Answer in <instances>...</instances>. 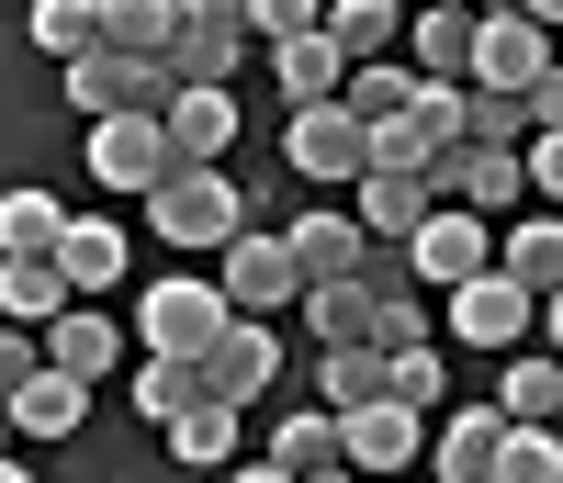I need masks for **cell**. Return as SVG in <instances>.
I'll return each instance as SVG.
<instances>
[{
    "label": "cell",
    "instance_id": "7bdbcfd3",
    "mask_svg": "<svg viewBox=\"0 0 563 483\" xmlns=\"http://www.w3.org/2000/svg\"><path fill=\"white\" fill-rule=\"evenodd\" d=\"M530 124H541V135H563V57H552V79L530 90Z\"/></svg>",
    "mask_w": 563,
    "mask_h": 483
},
{
    "label": "cell",
    "instance_id": "8992f818",
    "mask_svg": "<svg viewBox=\"0 0 563 483\" xmlns=\"http://www.w3.org/2000/svg\"><path fill=\"white\" fill-rule=\"evenodd\" d=\"M169 169H180V147H169V124H158V113H113V124H90V180H102V191L147 203Z\"/></svg>",
    "mask_w": 563,
    "mask_h": 483
},
{
    "label": "cell",
    "instance_id": "2e32d148",
    "mask_svg": "<svg viewBox=\"0 0 563 483\" xmlns=\"http://www.w3.org/2000/svg\"><path fill=\"white\" fill-rule=\"evenodd\" d=\"M169 147H180V169H214L225 147H238V90H169Z\"/></svg>",
    "mask_w": 563,
    "mask_h": 483
},
{
    "label": "cell",
    "instance_id": "5b68a950",
    "mask_svg": "<svg viewBox=\"0 0 563 483\" xmlns=\"http://www.w3.org/2000/svg\"><path fill=\"white\" fill-rule=\"evenodd\" d=\"M214 281H225V304L260 315V326H271L282 304H305V259H294V236H282V225H249L238 248H225V270H214Z\"/></svg>",
    "mask_w": 563,
    "mask_h": 483
},
{
    "label": "cell",
    "instance_id": "f35d334b",
    "mask_svg": "<svg viewBox=\"0 0 563 483\" xmlns=\"http://www.w3.org/2000/svg\"><path fill=\"white\" fill-rule=\"evenodd\" d=\"M249 34H260V45H294V34H327V0H249Z\"/></svg>",
    "mask_w": 563,
    "mask_h": 483
},
{
    "label": "cell",
    "instance_id": "4316f807",
    "mask_svg": "<svg viewBox=\"0 0 563 483\" xmlns=\"http://www.w3.org/2000/svg\"><path fill=\"white\" fill-rule=\"evenodd\" d=\"M79 416H90V382H68V371H34L23 394H12L23 439H79Z\"/></svg>",
    "mask_w": 563,
    "mask_h": 483
},
{
    "label": "cell",
    "instance_id": "9a60e30c",
    "mask_svg": "<svg viewBox=\"0 0 563 483\" xmlns=\"http://www.w3.org/2000/svg\"><path fill=\"white\" fill-rule=\"evenodd\" d=\"M282 236H294V259H305V293H327V281H361V270H372L361 214H294Z\"/></svg>",
    "mask_w": 563,
    "mask_h": 483
},
{
    "label": "cell",
    "instance_id": "603a6c76",
    "mask_svg": "<svg viewBox=\"0 0 563 483\" xmlns=\"http://www.w3.org/2000/svg\"><path fill=\"white\" fill-rule=\"evenodd\" d=\"M271 79H282V102H339V90H350V57H339V45H327V34H294V45H271Z\"/></svg>",
    "mask_w": 563,
    "mask_h": 483
},
{
    "label": "cell",
    "instance_id": "e0dca14e",
    "mask_svg": "<svg viewBox=\"0 0 563 483\" xmlns=\"http://www.w3.org/2000/svg\"><path fill=\"white\" fill-rule=\"evenodd\" d=\"M350 214H361V236H372V248H417V225H429L440 203H429V180H395V169H372V180L350 191Z\"/></svg>",
    "mask_w": 563,
    "mask_h": 483
},
{
    "label": "cell",
    "instance_id": "ee69618b",
    "mask_svg": "<svg viewBox=\"0 0 563 483\" xmlns=\"http://www.w3.org/2000/svg\"><path fill=\"white\" fill-rule=\"evenodd\" d=\"M225 483H294V472H282V461H238V472H225Z\"/></svg>",
    "mask_w": 563,
    "mask_h": 483
},
{
    "label": "cell",
    "instance_id": "277c9868",
    "mask_svg": "<svg viewBox=\"0 0 563 483\" xmlns=\"http://www.w3.org/2000/svg\"><path fill=\"white\" fill-rule=\"evenodd\" d=\"M169 57H113V45H90L68 68V113L79 124H113V113H169Z\"/></svg>",
    "mask_w": 563,
    "mask_h": 483
},
{
    "label": "cell",
    "instance_id": "c3c4849f",
    "mask_svg": "<svg viewBox=\"0 0 563 483\" xmlns=\"http://www.w3.org/2000/svg\"><path fill=\"white\" fill-rule=\"evenodd\" d=\"M0 483H34V472H23V461H0Z\"/></svg>",
    "mask_w": 563,
    "mask_h": 483
},
{
    "label": "cell",
    "instance_id": "6da1fadb",
    "mask_svg": "<svg viewBox=\"0 0 563 483\" xmlns=\"http://www.w3.org/2000/svg\"><path fill=\"white\" fill-rule=\"evenodd\" d=\"M147 214H158L169 248H214V259H225V248L249 236V214H260V203H249L225 169H169V180L147 191Z\"/></svg>",
    "mask_w": 563,
    "mask_h": 483
},
{
    "label": "cell",
    "instance_id": "4dcf8cb0",
    "mask_svg": "<svg viewBox=\"0 0 563 483\" xmlns=\"http://www.w3.org/2000/svg\"><path fill=\"white\" fill-rule=\"evenodd\" d=\"M203 394H214L203 360H147V371H135V416H147V427H180Z\"/></svg>",
    "mask_w": 563,
    "mask_h": 483
},
{
    "label": "cell",
    "instance_id": "e575fe53",
    "mask_svg": "<svg viewBox=\"0 0 563 483\" xmlns=\"http://www.w3.org/2000/svg\"><path fill=\"white\" fill-rule=\"evenodd\" d=\"M530 102L519 90H462V147H530Z\"/></svg>",
    "mask_w": 563,
    "mask_h": 483
},
{
    "label": "cell",
    "instance_id": "ac0fdd59",
    "mask_svg": "<svg viewBox=\"0 0 563 483\" xmlns=\"http://www.w3.org/2000/svg\"><path fill=\"white\" fill-rule=\"evenodd\" d=\"M57 270H68V293H79V304H102L113 281H124V225H113V214H68Z\"/></svg>",
    "mask_w": 563,
    "mask_h": 483
},
{
    "label": "cell",
    "instance_id": "681fc988",
    "mask_svg": "<svg viewBox=\"0 0 563 483\" xmlns=\"http://www.w3.org/2000/svg\"><path fill=\"white\" fill-rule=\"evenodd\" d=\"M451 12H485V0H451Z\"/></svg>",
    "mask_w": 563,
    "mask_h": 483
},
{
    "label": "cell",
    "instance_id": "83f0119b",
    "mask_svg": "<svg viewBox=\"0 0 563 483\" xmlns=\"http://www.w3.org/2000/svg\"><path fill=\"white\" fill-rule=\"evenodd\" d=\"M260 461H282V472H339V416H327V405H294V416H271V450Z\"/></svg>",
    "mask_w": 563,
    "mask_h": 483
},
{
    "label": "cell",
    "instance_id": "7a4b0ae2",
    "mask_svg": "<svg viewBox=\"0 0 563 483\" xmlns=\"http://www.w3.org/2000/svg\"><path fill=\"white\" fill-rule=\"evenodd\" d=\"M238 326V304H225V281H147L135 293V337H147V360H214V337Z\"/></svg>",
    "mask_w": 563,
    "mask_h": 483
},
{
    "label": "cell",
    "instance_id": "7dc6e473",
    "mask_svg": "<svg viewBox=\"0 0 563 483\" xmlns=\"http://www.w3.org/2000/svg\"><path fill=\"white\" fill-rule=\"evenodd\" d=\"M0 439H23V427H12V405H0ZM0 461H12V450H0Z\"/></svg>",
    "mask_w": 563,
    "mask_h": 483
},
{
    "label": "cell",
    "instance_id": "f1b7e54d",
    "mask_svg": "<svg viewBox=\"0 0 563 483\" xmlns=\"http://www.w3.org/2000/svg\"><path fill=\"white\" fill-rule=\"evenodd\" d=\"M496 416H507V427H552V416H563V360H552V349H541V360H519V349H507Z\"/></svg>",
    "mask_w": 563,
    "mask_h": 483
},
{
    "label": "cell",
    "instance_id": "ab89813d",
    "mask_svg": "<svg viewBox=\"0 0 563 483\" xmlns=\"http://www.w3.org/2000/svg\"><path fill=\"white\" fill-rule=\"evenodd\" d=\"M34 371H45V337H34V326H0V405H12Z\"/></svg>",
    "mask_w": 563,
    "mask_h": 483
},
{
    "label": "cell",
    "instance_id": "44dd1931",
    "mask_svg": "<svg viewBox=\"0 0 563 483\" xmlns=\"http://www.w3.org/2000/svg\"><path fill=\"white\" fill-rule=\"evenodd\" d=\"M68 304H79V293H68L57 259H0V326H34V337H45Z\"/></svg>",
    "mask_w": 563,
    "mask_h": 483
},
{
    "label": "cell",
    "instance_id": "d6a6232c",
    "mask_svg": "<svg viewBox=\"0 0 563 483\" xmlns=\"http://www.w3.org/2000/svg\"><path fill=\"white\" fill-rule=\"evenodd\" d=\"M417 90H429V79H417L406 57H372V68H350V90H339V102H350L361 124H395V113H417Z\"/></svg>",
    "mask_w": 563,
    "mask_h": 483
},
{
    "label": "cell",
    "instance_id": "cb8c5ba5",
    "mask_svg": "<svg viewBox=\"0 0 563 483\" xmlns=\"http://www.w3.org/2000/svg\"><path fill=\"white\" fill-rule=\"evenodd\" d=\"M327 45H339L350 68L395 57V45H406V0H327Z\"/></svg>",
    "mask_w": 563,
    "mask_h": 483
},
{
    "label": "cell",
    "instance_id": "5bb4252c",
    "mask_svg": "<svg viewBox=\"0 0 563 483\" xmlns=\"http://www.w3.org/2000/svg\"><path fill=\"white\" fill-rule=\"evenodd\" d=\"M203 382H214V394H225V405H260V394H271V382H282V337H271L260 315H238V326H225V337H214V360H203Z\"/></svg>",
    "mask_w": 563,
    "mask_h": 483
},
{
    "label": "cell",
    "instance_id": "52a82bcc",
    "mask_svg": "<svg viewBox=\"0 0 563 483\" xmlns=\"http://www.w3.org/2000/svg\"><path fill=\"white\" fill-rule=\"evenodd\" d=\"M552 79V34L519 12V0H485V34H474V90H530Z\"/></svg>",
    "mask_w": 563,
    "mask_h": 483
},
{
    "label": "cell",
    "instance_id": "b9f144b4",
    "mask_svg": "<svg viewBox=\"0 0 563 483\" xmlns=\"http://www.w3.org/2000/svg\"><path fill=\"white\" fill-rule=\"evenodd\" d=\"M530 203H563V135H530Z\"/></svg>",
    "mask_w": 563,
    "mask_h": 483
},
{
    "label": "cell",
    "instance_id": "8d00e7d4",
    "mask_svg": "<svg viewBox=\"0 0 563 483\" xmlns=\"http://www.w3.org/2000/svg\"><path fill=\"white\" fill-rule=\"evenodd\" d=\"M496 483H563V427H507Z\"/></svg>",
    "mask_w": 563,
    "mask_h": 483
},
{
    "label": "cell",
    "instance_id": "484cf974",
    "mask_svg": "<svg viewBox=\"0 0 563 483\" xmlns=\"http://www.w3.org/2000/svg\"><path fill=\"white\" fill-rule=\"evenodd\" d=\"M57 236H68V203L57 191H0V259H57Z\"/></svg>",
    "mask_w": 563,
    "mask_h": 483
},
{
    "label": "cell",
    "instance_id": "7402d4cb",
    "mask_svg": "<svg viewBox=\"0 0 563 483\" xmlns=\"http://www.w3.org/2000/svg\"><path fill=\"white\" fill-rule=\"evenodd\" d=\"M238 427H249V405H225V394H203L180 427H158L169 439V461H192V472H238Z\"/></svg>",
    "mask_w": 563,
    "mask_h": 483
},
{
    "label": "cell",
    "instance_id": "f546056e",
    "mask_svg": "<svg viewBox=\"0 0 563 483\" xmlns=\"http://www.w3.org/2000/svg\"><path fill=\"white\" fill-rule=\"evenodd\" d=\"M102 45L113 57H169L180 45V0H102Z\"/></svg>",
    "mask_w": 563,
    "mask_h": 483
},
{
    "label": "cell",
    "instance_id": "9c48e42d",
    "mask_svg": "<svg viewBox=\"0 0 563 483\" xmlns=\"http://www.w3.org/2000/svg\"><path fill=\"white\" fill-rule=\"evenodd\" d=\"M339 461L361 472V483H395L406 461H429V416H417V405H361V416H339Z\"/></svg>",
    "mask_w": 563,
    "mask_h": 483
},
{
    "label": "cell",
    "instance_id": "f6af8a7d",
    "mask_svg": "<svg viewBox=\"0 0 563 483\" xmlns=\"http://www.w3.org/2000/svg\"><path fill=\"white\" fill-rule=\"evenodd\" d=\"M519 12H530V23H541V34H563V0H519Z\"/></svg>",
    "mask_w": 563,
    "mask_h": 483
},
{
    "label": "cell",
    "instance_id": "ffe728a7",
    "mask_svg": "<svg viewBox=\"0 0 563 483\" xmlns=\"http://www.w3.org/2000/svg\"><path fill=\"white\" fill-rule=\"evenodd\" d=\"M395 394V349H327L316 360V405L327 416H361V405H384Z\"/></svg>",
    "mask_w": 563,
    "mask_h": 483
},
{
    "label": "cell",
    "instance_id": "7c38bea8",
    "mask_svg": "<svg viewBox=\"0 0 563 483\" xmlns=\"http://www.w3.org/2000/svg\"><path fill=\"white\" fill-rule=\"evenodd\" d=\"M496 450H507L496 394H485V405H451V416L429 427V472H440V483H496Z\"/></svg>",
    "mask_w": 563,
    "mask_h": 483
},
{
    "label": "cell",
    "instance_id": "1f68e13d",
    "mask_svg": "<svg viewBox=\"0 0 563 483\" xmlns=\"http://www.w3.org/2000/svg\"><path fill=\"white\" fill-rule=\"evenodd\" d=\"M305 326H316V349H372V281H327V293H305Z\"/></svg>",
    "mask_w": 563,
    "mask_h": 483
},
{
    "label": "cell",
    "instance_id": "d6986e66",
    "mask_svg": "<svg viewBox=\"0 0 563 483\" xmlns=\"http://www.w3.org/2000/svg\"><path fill=\"white\" fill-rule=\"evenodd\" d=\"M496 270L519 281V293H563V214H507V236H496Z\"/></svg>",
    "mask_w": 563,
    "mask_h": 483
},
{
    "label": "cell",
    "instance_id": "3957f363",
    "mask_svg": "<svg viewBox=\"0 0 563 483\" xmlns=\"http://www.w3.org/2000/svg\"><path fill=\"white\" fill-rule=\"evenodd\" d=\"M282 158H294V180H316V191H361L372 180V124L350 102H305L282 124Z\"/></svg>",
    "mask_w": 563,
    "mask_h": 483
},
{
    "label": "cell",
    "instance_id": "d4e9b609",
    "mask_svg": "<svg viewBox=\"0 0 563 483\" xmlns=\"http://www.w3.org/2000/svg\"><path fill=\"white\" fill-rule=\"evenodd\" d=\"M530 203V147H474V158H462V214H519Z\"/></svg>",
    "mask_w": 563,
    "mask_h": 483
},
{
    "label": "cell",
    "instance_id": "d590c367",
    "mask_svg": "<svg viewBox=\"0 0 563 483\" xmlns=\"http://www.w3.org/2000/svg\"><path fill=\"white\" fill-rule=\"evenodd\" d=\"M238 57H249V34H180V45H169V79H180V90H225Z\"/></svg>",
    "mask_w": 563,
    "mask_h": 483
},
{
    "label": "cell",
    "instance_id": "bcb514c9",
    "mask_svg": "<svg viewBox=\"0 0 563 483\" xmlns=\"http://www.w3.org/2000/svg\"><path fill=\"white\" fill-rule=\"evenodd\" d=\"M541 337H552V360H563V293H552V304H541Z\"/></svg>",
    "mask_w": 563,
    "mask_h": 483
},
{
    "label": "cell",
    "instance_id": "74e56055",
    "mask_svg": "<svg viewBox=\"0 0 563 483\" xmlns=\"http://www.w3.org/2000/svg\"><path fill=\"white\" fill-rule=\"evenodd\" d=\"M395 405L451 416V371H440V349H395Z\"/></svg>",
    "mask_w": 563,
    "mask_h": 483
},
{
    "label": "cell",
    "instance_id": "4fadbf2b",
    "mask_svg": "<svg viewBox=\"0 0 563 483\" xmlns=\"http://www.w3.org/2000/svg\"><path fill=\"white\" fill-rule=\"evenodd\" d=\"M113 360H124V326H113L102 304H68L57 326H45V371L90 382V394H102V382H113Z\"/></svg>",
    "mask_w": 563,
    "mask_h": 483
},
{
    "label": "cell",
    "instance_id": "60d3db41",
    "mask_svg": "<svg viewBox=\"0 0 563 483\" xmlns=\"http://www.w3.org/2000/svg\"><path fill=\"white\" fill-rule=\"evenodd\" d=\"M180 34H249V0H180Z\"/></svg>",
    "mask_w": 563,
    "mask_h": 483
},
{
    "label": "cell",
    "instance_id": "8fae6325",
    "mask_svg": "<svg viewBox=\"0 0 563 483\" xmlns=\"http://www.w3.org/2000/svg\"><path fill=\"white\" fill-rule=\"evenodd\" d=\"M440 304H451V337H462V349H519V337H530V315H541V293H519L507 270L462 281V293H440Z\"/></svg>",
    "mask_w": 563,
    "mask_h": 483
},
{
    "label": "cell",
    "instance_id": "836d02e7",
    "mask_svg": "<svg viewBox=\"0 0 563 483\" xmlns=\"http://www.w3.org/2000/svg\"><path fill=\"white\" fill-rule=\"evenodd\" d=\"M23 34H34L57 68H79L90 45H102V0H34V23H23Z\"/></svg>",
    "mask_w": 563,
    "mask_h": 483
},
{
    "label": "cell",
    "instance_id": "30bf717a",
    "mask_svg": "<svg viewBox=\"0 0 563 483\" xmlns=\"http://www.w3.org/2000/svg\"><path fill=\"white\" fill-rule=\"evenodd\" d=\"M474 34H485V12L417 0V12H406V68H417V79H440V90H474Z\"/></svg>",
    "mask_w": 563,
    "mask_h": 483
},
{
    "label": "cell",
    "instance_id": "ba28073f",
    "mask_svg": "<svg viewBox=\"0 0 563 483\" xmlns=\"http://www.w3.org/2000/svg\"><path fill=\"white\" fill-rule=\"evenodd\" d=\"M406 270L429 281V293H462V281H485V270H496V225H485V214H462V203H440L429 225H417Z\"/></svg>",
    "mask_w": 563,
    "mask_h": 483
}]
</instances>
